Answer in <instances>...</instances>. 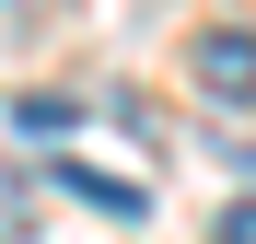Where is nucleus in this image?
Returning a JSON list of instances; mask_svg holds the SVG:
<instances>
[{
    "label": "nucleus",
    "mask_w": 256,
    "mask_h": 244,
    "mask_svg": "<svg viewBox=\"0 0 256 244\" xmlns=\"http://www.w3.org/2000/svg\"><path fill=\"white\" fill-rule=\"evenodd\" d=\"M58 186H70V198H94V210H116V221H140V210H152V198L128 186V175H105V163H58Z\"/></svg>",
    "instance_id": "obj_2"
},
{
    "label": "nucleus",
    "mask_w": 256,
    "mask_h": 244,
    "mask_svg": "<svg viewBox=\"0 0 256 244\" xmlns=\"http://www.w3.org/2000/svg\"><path fill=\"white\" fill-rule=\"evenodd\" d=\"M198 93H210V105H256V35H244V23L198 35Z\"/></svg>",
    "instance_id": "obj_1"
},
{
    "label": "nucleus",
    "mask_w": 256,
    "mask_h": 244,
    "mask_svg": "<svg viewBox=\"0 0 256 244\" xmlns=\"http://www.w3.org/2000/svg\"><path fill=\"white\" fill-rule=\"evenodd\" d=\"M210 244H256V198H222L210 210Z\"/></svg>",
    "instance_id": "obj_4"
},
{
    "label": "nucleus",
    "mask_w": 256,
    "mask_h": 244,
    "mask_svg": "<svg viewBox=\"0 0 256 244\" xmlns=\"http://www.w3.org/2000/svg\"><path fill=\"white\" fill-rule=\"evenodd\" d=\"M12 128H24V140H58V128H70V105H58V93H35V105H12Z\"/></svg>",
    "instance_id": "obj_3"
}]
</instances>
